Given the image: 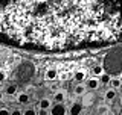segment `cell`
Masks as SVG:
<instances>
[{
	"instance_id": "4fadbf2b",
	"label": "cell",
	"mask_w": 122,
	"mask_h": 115,
	"mask_svg": "<svg viewBox=\"0 0 122 115\" xmlns=\"http://www.w3.org/2000/svg\"><path fill=\"white\" fill-rule=\"evenodd\" d=\"M89 88H92V89H95V88H98V80H90L89 82Z\"/></svg>"
},
{
	"instance_id": "ba28073f",
	"label": "cell",
	"mask_w": 122,
	"mask_h": 115,
	"mask_svg": "<svg viewBox=\"0 0 122 115\" xmlns=\"http://www.w3.org/2000/svg\"><path fill=\"white\" fill-rule=\"evenodd\" d=\"M18 102L20 103H28L29 102V95L28 94H20L18 95Z\"/></svg>"
},
{
	"instance_id": "52a82bcc",
	"label": "cell",
	"mask_w": 122,
	"mask_h": 115,
	"mask_svg": "<svg viewBox=\"0 0 122 115\" xmlns=\"http://www.w3.org/2000/svg\"><path fill=\"white\" fill-rule=\"evenodd\" d=\"M114 97H116V93H114L113 89H108V91L105 93V98H107V100H113Z\"/></svg>"
},
{
	"instance_id": "8992f818",
	"label": "cell",
	"mask_w": 122,
	"mask_h": 115,
	"mask_svg": "<svg viewBox=\"0 0 122 115\" xmlns=\"http://www.w3.org/2000/svg\"><path fill=\"white\" fill-rule=\"evenodd\" d=\"M49 106H51V102H49L47 98H43V100L40 102V109H47Z\"/></svg>"
},
{
	"instance_id": "277c9868",
	"label": "cell",
	"mask_w": 122,
	"mask_h": 115,
	"mask_svg": "<svg viewBox=\"0 0 122 115\" xmlns=\"http://www.w3.org/2000/svg\"><path fill=\"white\" fill-rule=\"evenodd\" d=\"M52 115H66V106L63 103H56L52 108Z\"/></svg>"
},
{
	"instance_id": "ffe728a7",
	"label": "cell",
	"mask_w": 122,
	"mask_h": 115,
	"mask_svg": "<svg viewBox=\"0 0 122 115\" xmlns=\"http://www.w3.org/2000/svg\"><path fill=\"white\" fill-rule=\"evenodd\" d=\"M38 115H47V109H40Z\"/></svg>"
},
{
	"instance_id": "5bb4252c",
	"label": "cell",
	"mask_w": 122,
	"mask_h": 115,
	"mask_svg": "<svg viewBox=\"0 0 122 115\" xmlns=\"http://www.w3.org/2000/svg\"><path fill=\"white\" fill-rule=\"evenodd\" d=\"M112 85H113L114 88H119V86H121V80H119V79H113V80H112Z\"/></svg>"
},
{
	"instance_id": "9a60e30c",
	"label": "cell",
	"mask_w": 122,
	"mask_h": 115,
	"mask_svg": "<svg viewBox=\"0 0 122 115\" xmlns=\"http://www.w3.org/2000/svg\"><path fill=\"white\" fill-rule=\"evenodd\" d=\"M101 82H102V83H108V82H110V76H108V74H104V76L101 77Z\"/></svg>"
},
{
	"instance_id": "7a4b0ae2",
	"label": "cell",
	"mask_w": 122,
	"mask_h": 115,
	"mask_svg": "<svg viewBox=\"0 0 122 115\" xmlns=\"http://www.w3.org/2000/svg\"><path fill=\"white\" fill-rule=\"evenodd\" d=\"M104 70L108 74H119L122 70V53L121 49H114L105 56L104 61Z\"/></svg>"
},
{
	"instance_id": "44dd1931",
	"label": "cell",
	"mask_w": 122,
	"mask_h": 115,
	"mask_svg": "<svg viewBox=\"0 0 122 115\" xmlns=\"http://www.w3.org/2000/svg\"><path fill=\"white\" fill-rule=\"evenodd\" d=\"M9 115H21V112H20V111H17V109H15V111H12V114H9Z\"/></svg>"
},
{
	"instance_id": "3957f363",
	"label": "cell",
	"mask_w": 122,
	"mask_h": 115,
	"mask_svg": "<svg viewBox=\"0 0 122 115\" xmlns=\"http://www.w3.org/2000/svg\"><path fill=\"white\" fill-rule=\"evenodd\" d=\"M34 73H35V67L30 62H23L20 65V68L17 70V79L20 83H28L30 79L34 77Z\"/></svg>"
},
{
	"instance_id": "7c38bea8",
	"label": "cell",
	"mask_w": 122,
	"mask_h": 115,
	"mask_svg": "<svg viewBox=\"0 0 122 115\" xmlns=\"http://www.w3.org/2000/svg\"><path fill=\"white\" fill-rule=\"evenodd\" d=\"M84 77H86V74H84L82 71H78V73H76V74H75V79L78 80V82H81V80H82Z\"/></svg>"
},
{
	"instance_id": "ac0fdd59",
	"label": "cell",
	"mask_w": 122,
	"mask_h": 115,
	"mask_svg": "<svg viewBox=\"0 0 122 115\" xmlns=\"http://www.w3.org/2000/svg\"><path fill=\"white\" fill-rule=\"evenodd\" d=\"M93 73H95V74H101V73H102V67H95Z\"/></svg>"
},
{
	"instance_id": "9c48e42d",
	"label": "cell",
	"mask_w": 122,
	"mask_h": 115,
	"mask_svg": "<svg viewBox=\"0 0 122 115\" xmlns=\"http://www.w3.org/2000/svg\"><path fill=\"white\" fill-rule=\"evenodd\" d=\"M15 91H17V85H9L6 88V94H9V95H12Z\"/></svg>"
},
{
	"instance_id": "8fae6325",
	"label": "cell",
	"mask_w": 122,
	"mask_h": 115,
	"mask_svg": "<svg viewBox=\"0 0 122 115\" xmlns=\"http://www.w3.org/2000/svg\"><path fill=\"white\" fill-rule=\"evenodd\" d=\"M46 77L47 79H55L56 77V71L55 70H49L47 73H46Z\"/></svg>"
},
{
	"instance_id": "30bf717a",
	"label": "cell",
	"mask_w": 122,
	"mask_h": 115,
	"mask_svg": "<svg viewBox=\"0 0 122 115\" xmlns=\"http://www.w3.org/2000/svg\"><path fill=\"white\" fill-rule=\"evenodd\" d=\"M64 100V93H56L55 94V102L56 103H63Z\"/></svg>"
},
{
	"instance_id": "603a6c76",
	"label": "cell",
	"mask_w": 122,
	"mask_h": 115,
	"mask_svg": "<svg viewBox=\"0 0 122 115\" xmlns=\"http://www.w3.org/2000/svg\"><path fill=\"white\" fill-rule=\"evenodd\" d=\"M2 95H3V94H2V93H0V98H2Z\"/></svg>"
},
{
	"instance_id": "d6986e66",
	"label": "cell",
	"mask_w": 122,
	"mask_h": 115,
	"mask_svg": "<svg viewBox=\"0 0 122 115\" xmlns=\"http://www.w3.org/2000/svg\"><path fill=\"white\" fill-rule=\"evenodd\" d=\"M0 115H9V111L8 109H0Z\"/></svg>"
},
{
	"instance_id": "2e32d148",
	"label": "cell",
	"mask_w": 122,
	"mask_h": 115,
	"mask_svg": "<svg viewBox=\"0 0 122 115\" xmlns=\"http://www.w3.org/2000/svg\"><path fill=\"white\" fill-rule=\"evenodd\" d=\"M75 93L78 94V95H81V94L84 93V86H76V88H75Z\"/></svg>"
},
{
	"instance_id": "6da1fadb",
	"label": "cell",
	"mask_w": 122,
	"mask_h": 115,
	"mask_svg": "<svg viewBox=\"0 0 122 115\" xmlns=\"http://www.w3.org/2000/svg\"><path fill=\"white\" fill-rule=\"evenodd\" d=\"M122 0H0V41L66 52L117 43Z\"/></svg>"
},
{
	"instance_id": "7402d4cb",
	"label": "cell",
	"mask_w": 122,
	"mask_h": 115,
	"mask_svg": "<svg viewBox=\"0 0 122 115\" xmlns=\"http://www.w3.org/2000/svg\"><path fill=\"white\" fill-rule=\"evenodd\" d=\"M2 80H5V74H3V73H0V82H2Z\"/></svg>"
},
{
	"instance_id": "5b68a950",
	"label": "cell",
	"mask_w": 122,
	"mask_h": 115,
	"mask_svg": "<svg viewBox=\"0 0 122 115\" xmlns=\"http://www.w3.org/2000/svg\"><path fill=\"white\" fill-rule=\"evenodd\" d=\"M82 106L79 105V103H73L70 108V115H79V112H81Z\"/></svg>"
},
{
	"instance_id": "e0dca14e",
	"label": "cell",
	"mask_w": 122,
	"mask_h": 115,
	"mask_svg": "<svg viewBox=\"0 0 122 115\" xmlns=\"http://www.w3.org/2000/svg\"><path fill=\"white\" fill-rule=\"evenodd\" d=\"M21 115H37V112L34 109H28V111H25V114H21Z\"/></svg>"
}]
</instances>
